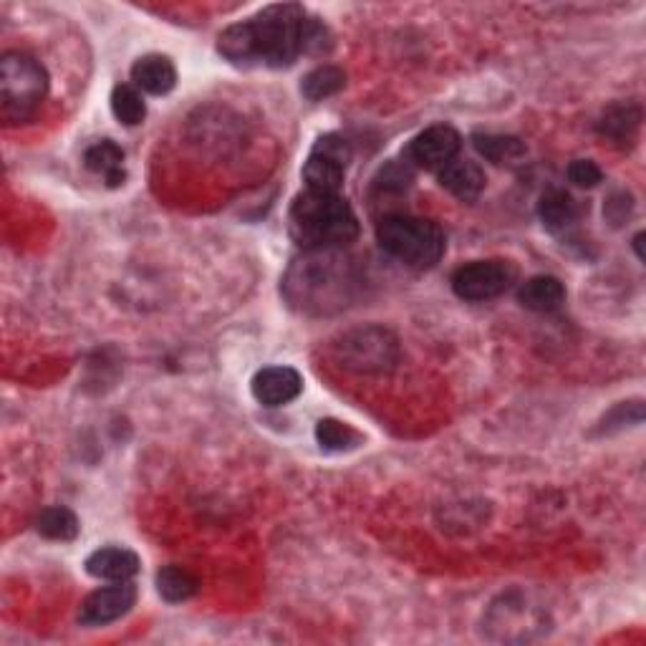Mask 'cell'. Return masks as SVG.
<instances>
[{"label": "cell", "instance_id": "obj_1", "mask_svg": "<svg viewBox=\"0 0 646 646\" xmlns=\"http://www.w3.org/2000/svg\"><path fill=\"white\" fill-rule=\"evenodd\" d=\"M309 13L298 3L263 8L220 33L218 51L238 69H288L303 56Z\"/></svg>", "mask_w": 646, "mask_h": 646}, {"label": "cell", "instance_id": "obj_2", "mask_svg": "<svg viewBox=\"0 0 646 646\" xmlns=\"http://www.w3.org/2000/svg\"><path fill=\"white\" fill-rule=\"evenodd\" d=\"M359 284L361 278L354 258L344 253V247H336V251H303L301 258H296L286 270L280 291L296 311L309 316H328L349 309L359 293Z\"/></svg>", "mask_w": 646, "mask_h": 646}, {"label": "cell", "instance_id": "obj_3", "mask_svg": "<svg viewBox=\"0 0 646 646\" xmlns=\"http://www.w3.org/2000/svg\"><path fill=\"white\" fill-rule=\"evenodd\" d=\"M288 233L301 251H336L359 238V218L342 195L305 189L288 210Z\"/></svg>", "mask_w": 646, "mask_h": 646}, {"label": "cell", "instance_id": "obj_4", "mask_svg": "<svg viewBox=\"0 0 646 646\" xmlns=\"http://www.w3.org/2000/svg\"><path fill=\"white\" fill-rule=\"evenodd\" d=\"M377 240L382 251L414 270H429L442 261L447 251L445 230L435 220L396 212L377 226Z\"/></svg>", "mask_w": 646, "mask_h": 646}, {"label": "cell", "instance_id": "obj_5", "mask_svg": "<svg viewBox=\"0 0 646 646\" xmlns=\"http://www.w3.org/2000/svg\"><path fill=\"white\" fill-rule=\"evenodd\" d=\"M48 94L44 64L23 51H5L0 59V117L8 127L26 124Z\"/></svg>", "mask_w": 646, "mask_h": 646}, {"label": "cell", "instance_id": "obj_6", "mask_svg": "<svg viewBox=\"0 0 646 646\" xmlns=\"http://www.w3.org/2000/svg\"><path fill=\"white\" fill-rule=\"evenodd\" d=\"M334 359L354 374H387L400 361V342L384 326H359L336 338Z\"/></svg>", "mask_w": 646, "mask_h": 646}, {"label": "cell", "instance_id": "obj_7", "mask_svg": "<svg viewBox=\"0 0 646 646\" xmlns=\"http://www.w3.org/2000/svg\"><path fill=\"white\" fill-rule=\"evenodd\" d=\"M518 280V265L503 258L472 261L452 273V291L462 301L483 303L508 293Z\"/></svg>", "mask_w": 646, "mask_h": 646}, {"label": "cell", "instance_id": "obj_8", "mask_svg": "<svg viewBox=\"0 0 646 646\" xmlns=\"http://www.w3.org/2000/svg\"><path fill=\"white\" fill-rule=\"evenodd\" d=\"M351 145L338 135H323L313 145L309 160L303 164V182L311 193L342 195L346 170L351 164Z\"/></svg>", "mask_w": 646, "mask_h": 646}, {"label": "cell", "instance_id": "obj_9", "mask_svg": "<svg viewBox=\"0 0 646 646\" xmlns=\"http://www.w3.org/2000/svg\"><path fill=\"white\" fill-rule=\"evenodd\" d=\"M460 147L462 137L458 129L450 127V124H435V127H427L412 139L407 149H404V162L409 168L437 172L460 154Z\"/></svg>", "mask_w": 646, "mask_h": 646}, {"label": "cell", "instance_id": "obj_10", "mask_svg": "<svg viewBox=\"0 0 646 646\" xmlns=\"http://www.w3.org/2000/svg\"><path fill=\"white\" fill-rule=\"evenodd\" d=\"M137 603V586L131 581H112V586L96 588L81 603L79 621L84 626H104L127 616Z\"/></svg>", "mask_w": 646, "mask_h": 646}, {"label": "cell", "instance_id": "obj_11", "mask_svg": "<svg viewBox=\"0 0 646 646\" xmlns=\"http://www.w3.org/2000/svg\"><path fill=\"white\" fill-rule=\"evenodd\" d=\"M251 389L263 407H284L303 392V379L293 367H268L253 377Z\"/></svg>", "mask_w": 646, "mask_h": 646}, {"label": "cell", "instance_id": "obj_12", "mask_svg": "<svg viewBox=\"0 0 646 646\" xmlns=\"http://www.w3.org/2000/svg\"><path fill=\"white\" fill-rule=\"evenodd\" d=\"M437 180L447 189V193L458 197L462 203H475L480 193L485 189V170L477 162L462 160L454 157L452 162H447L442 170H437Z\"/></svg>", "mask_w": 646, "mask_h": 646}, {"label": "cell", "instance_id": "obj_13", "mask_svg": "<svg viewBox=\"0 0 646 646\" xmlns=\"http://www.w3.org/2000/svg\"><path fill=\"white\" fill-rule=\"evenodd\" d=\"M131 84L152 96L170 94L177 84V69L172 59L162 54H147L131 66Z\"/></svg>", "mask_w": 646, "mask_h": 646}, {"label": "cell", "instance_id": "obj_14", "mask_svg": "<svg viewBox=\"0 0 646 646\" xmlns=\"http://www.w3.org/2000/svg\"><path fill=\"white\" fill-rule=\"evenodd\" d=\"M86 574L104 581H131L139 574V556L129 549H99L86 558Z\"/></svg>", "mask_w": 646, "mask_h": 646}, {"label": "cell", "instance_id": "obj_15", "mask_svg": "<svg viewBox=\"0 0 646 646\" xmlns=\"http://www.w3.org/2000/svg\"><path fill=\"white\" fill-rule=\"evenodd\" d=\"M538 218H541L543 228L553 235L568 233L581 218V207L570 197L566 189H549L538 203Z\"/></svg>", "mask_w": 646, "mask_h": 646}, {"label": "cell", "instance_id": "obj_16", "mask_svg": "<svg viewBox=\"0 0 646 646\" xmlns=\"http://www.w3.org/2000/svg\"><path fill=\"white\" fill-rule=\"evenodd\" d=\"M518 301L535 313H553L566 303V288L556 276H533L518 288Z\"/></svg>", "mask_w": 646, "mask_h": 646}, {"label": "cell", "instance_id": "obj_17", "mask_svg": "<svg viewBox=\"0 0 646 646\" xmlns=\"http://www.w3.org/2000/svg\"><path fill=\"white\" fill-rule=\"evenodd\" d=\"M642 127V106L634 102H619L609 106L599 119V135L611 139L614 145H628L636 139V131Z\"/></svg>", "mask_w": 646, "mask_h": 646}, {"label": "cell", "instance_id": "obj_18", "mask_svg": "<svg viewBox=\"0 0 646 646\" xmlns=\"http://www.w3.org/2000/svg\"><path fill=\"white\" fill-rule=\"evenodd\" d=\"M84 164L94 175L104 177L109 187H119L127 180V172H124V149L117 142H112V139H102V142L89 147L84 154Z\"/></svg>", "mask_w": 646, "mask_h": 646}, {"label": "cell", "instance_id": "obj_19", "mask_svg": "<svg viewBox=\"0 0 646 646\" xmlns=\"http://www.w3.org/2000/svg\"><path fill=\"white\" fill-rule=\"evenodd\" d=\"M472 147L477 149L480 157H485L493 164H518L528 154V147L520 137L491 135V131L472 135Z\"/></svg>", "mask_w": 646, "mask_h": 646}, {"label": "cell", "instance_id": "obj_20", "mask_svg": "<svg viewBox=\"0 0 646 646\" xmlns=\"http://www.w3.org/2000/svg\"><path fill=\"white\" fill-rule=\"evenodd\" d=\"M346 86V73L338 66L323 64L319 69L309 71L301 81V94L309 102H323V99L336 96Z\"/></svg>", "mask_w": 646, "mask_h": 646}, {"label": "cell", "instance_id": "obj_21", "mask_svg": "<svg viewBox=\"0 0 646 646\" xmlns=\"http://www.w3.org/2000/svg\"><path fill=\"white\" fill-rule=\"evenodd\" d=\"M197 588H200V581L182 566H164L157 574V593L168 603H182L193 599Z\"/></svg>", "mask_w": 646, "mask_h": 646}, {"label": "cell", "instance_id": "obj_22", "mask_svg": "<svg viewBox=\"0 0 646 646\" xmlns=\"http://www.w3.org/2000/svg\"><path fill=\"white\" fill-rule=\"evenodd\" d=\"M36 530L48 541L66 543L79 535V518L64 505H54V508L41 510V516L36 518Z\"/></svg>", "mask_w": 646, "mask_h": 646}, {"label": "cell", "instance_id": "obj_23", "mask_svg": "<svg viewBox=\"0 0 646 646\" xmlns=\"http://www.w3.org/2000/svg\"><path fill=\"white\" fill-rule=\"evenodd\" d=\"M112 112L117 122H122L124 127H137L142 124L147 117V104L142 91H139L135 84H119L112 91Z\"/></svg>", "mask_w": 646, "mask_h": 646}, {"label": "cell", "instance_id": "obj_24", "mask_svg": "<svg viewBox=\"0 0 646 646\" xmlns=\"http://www.w3.org/2000/svg\"><path fill=\"white\" fill-rule=\"evenodd\" d=\"M316 440L328 452H349L364 442V437L346 422L321 419L316 425Z\"/></svg>", "mask_w": 646, "mask_h": 646}, {"label": "cell", "instance_id": "obj_25", "mask_svg": "<svg viewBox=\"0 0 646 646\" xmlns=\"http://www.w3.org/2000/svg\"><path fill=\"white\" fill-rule=\"evenodd\" d=\"M331 48H334V33L326 23L309 15L303 33V56H326L331 54Z\"/></svg>", "mask_w": 646, "mask_h": 646}, {"label": "cell", "instance_id": "obj_26", "mask_svg": "<svg viewBox=\"0 0 646 646\" xmlns=\"http://www.w3.org/2000/svg\"><path fill=\"white\" fill-rule=\"evenodd\" d=\"M634 215V197L628 193H614L603 205V218H607L611 226L621 228L624 222Z\"/></svg>", "mask_w": 646, "mask_h": 646}, {"label": "cell", "instance_id": "obj_27", "mask_svg": "<svg viewBox=\"0 0 646 646\" xmlns=\"http://www.w3.org/2000/svg\"><path fill=\"white\" fill-rule=\"evenodd\" d=\"M568 180L574 182L576 187L591 189L603 180V172L596 162L591 160H574L568 164Z\"/></svg>", "mask_w": 646, "mask_h": 646}, {"label": "cell", "instance_id": "obj_28", "mask_svg": "<svg viewBox=\"0 0 646 646\" xmlns=\"http://www.w3.org/2000/svg\"><path fill=\"white\" fill-rule=\"evenodd\" d=\"M642 240H644V233H639L634 238V251H636V255H639V261L644 258V251H642Z\"/></svg>", "mask_w": 646, "mask_h": 646}]
</instances>
